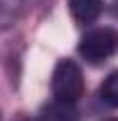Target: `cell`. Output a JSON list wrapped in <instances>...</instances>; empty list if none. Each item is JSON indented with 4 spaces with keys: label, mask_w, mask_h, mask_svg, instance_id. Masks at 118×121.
<instances>
[{
    "label": "cell",
    "mask_w": 118,
    "mask_h": 121,
    "mask_svg": "<svg viewBox=\"0 0 118 121\" xmlns=\"http://www.w3.org/2000/svg\"><path fill=\"white\" fill-rule=\"evenodd\" d=\"M51 91L58 105H74L83 95V72L74 60H60L51 77Z\"/></svg>",
    "instance_id": "obj_1"
},
{
    "label": "cell",
    "mask_w": 118,
    "mask_h": 121,
    "mask_svg": "<svg viewBox=\"0 0 118 121\" xmlns=\"http://www.w3.org/2000/svg\"><path fill=\"white\" fill-rule=\"evenodd\" d=\"M116 51H118V33L114 28H93L79 42V54L93 65L104 63Z\"/></svg>",
    "instance_id": "obj_2"
},
{
    "label": "cell",
    "mask_w": 118,
    "mask_h": 121,
    "mask_svg": "<svg viewBox=\"0 0 118 121\" xmlns=\"http://www.w3.org/2000/svg\"><path fill=\"white\" fill-rule=\"evenodd\" d=\"M67 7L76 23H93L102 14V0H67Z\"/></svg>",
    "instance_id": "obj_3"
},
{
    "label": "cell",
    "mask_w": 118,
    "mask_h": 121,
    "mask_svg": "<svg viewBox=\"0 0 118 121\" xmlns=\"http://www.w3.org/2000/svg\"><path fill=\"white\" fill-rule=\"evenodd\" d=\"M100 95H102V100L106 103V105L118 107V70L111 72V75L104 79L102 89H100Z\"/></svg>",
    "instance_id": "obj_4"
},
{
    "label": "cell",
    "mask_w": 118,
    "mask_h": 121,
    "mask_svg": "<svg viewBox=\"0 0 118 121\" xmlns=\"http://www.w3.org/2000/svg\"><path fill=\"white\" fill-rule=\"evenodd\" d=\"M111 12H114V14L118 16V0H116V2H114V7H111Z\"/></svg>",
    "instance_id": "obj_5"
},
{
    "label": "cell",
    "mask_w": 118,
    "mask_h": 121,
    "mask_svg": "<svg viewBox=\"0 0 118 121\" xmlns=\"http://www.w3.org/2000/svg\"><path fill=\"white\" fill-rule=\"evenodd\" d=\"M0 121H2V117H0Z\"/></svg>",
    "instance_id": "obj_6"
}]
</instances>
